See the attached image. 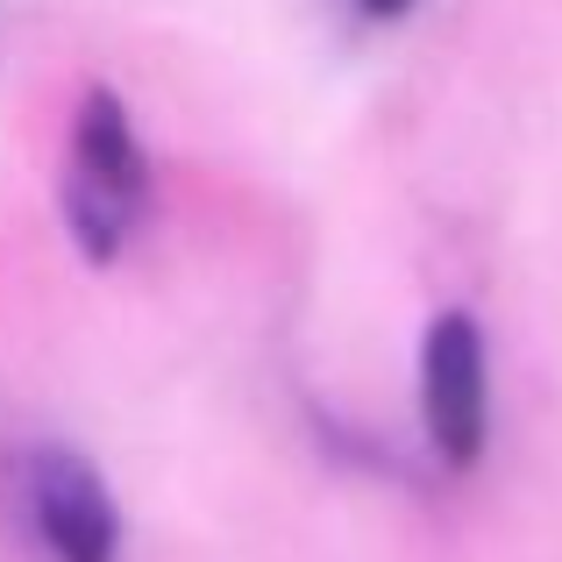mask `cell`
I'll list each match as a JSON object with an SVG mask.
<instances>
[{
    "label": "cell",
    "mask_w": 562,
    "mask_h": 562,
    "mask_svg": "<svg viewBox=\"0 0 562 562\" xmlns=\"http://www.w3.org/2000/svg\"><path fill=\"white\" fill-rule=\"evenodd\" d=\"M65 235L79 243L86 263H122L150 221L157 179L136 122L114 93H86L71 114V150H65Z\"/></svg>",
    "instance_id": "6da1fadb"
},
{
    "label": "cell",
    "mask_w": 562,
    "mask_h": 562,
    "mask_svg": "<svg viewBox=\"0 0 562 562\" xmlns=\"http://www.w3.org/2000/svg\"><path fill=\"white\" fill-rule=\"evenodd\" d=\"M420 420L449 470H470L492 441V342L463 306L435 314L420 335Z\"/></svg>",
    "instance_id": "7a4b0ae2"
},
{
    "label": "cell",
    "mask_w": 562,
    "mask_h": 562,
    "mask_svg": "<svg viewBox=\"0 0 562 562\" xmlns=\"http://www.w3.org/2000/svg\"><path fill=\"white\" fill-rule=\"evenodd\" d=\"M22 506L50 562H122V513L93 456L43 441L22 463Z\"/></svg>",
    "instance_id": "3957f363"
},
{
    "label": "cell",
    "mask_w": 562,
    "mask_h": 562,
    "mask_svg": "<svg viewBox=\"0 0 562 562\" xmlns=\"http://www.w3.org/2000/svg\"><path fill=\"white\" fill-rule=\"evenodd\" d=\"M371 14H398V8H413V0H363Z\"/></svg>",
    "instance_id": "277c9868"
}]
</instances>
